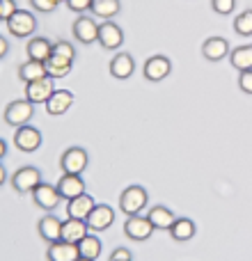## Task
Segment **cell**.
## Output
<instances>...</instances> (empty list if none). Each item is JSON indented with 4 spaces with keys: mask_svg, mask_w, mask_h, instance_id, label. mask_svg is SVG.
<instances>
[{
    "mask_svg": "<svg viewBox=\"0 0 252 261\" xmlns=\"http://www.w3.org/2000/svg\"><path fill=\"white\" fill-rule=\"evenodd\" d=\"M30 195H32V202H35L39 208H44L46 213L55 211V208L60 206V202H62V197H60V193H58V186L44 184V181H41Z\"/></svg>",
    "mask_w": 252,
    "mask_h": 261,
    "instance_id": "52a82bcc",
    "label": "cell"
},
{
    "mask_svg": "<svg viewBox=\"0 0 252 261\" xmlns=\"http://www.w3.org/2000/svg\"><path fill=\"white\" fill-rule=\"evenodd\" d=\"M30 5H32V9H37V12L51 14V12H55V9H58L60 0H30Z\"/></svg>",
    "mask_w": 252,
    "mask_h": 261,
    "instance_id": "1f68e13d",
    "label": "cell"
},
{
    "mask_svg": "<svg viewBox=\"0 0 252 261\" xmlns=\"http://www.w3.org/2000/svg\"><path fill=\"white\" fill-rule=\"evenodd\" d=\"M211 7L216 14H220V16H227V14L234 12L236 7V0H211Z\"/></svg>",
    "mask_w": 252,
    "mask_h": 261,
    "instance_id": "4dcf8cb0",
    "label": "cell"
},
{
    "mask_svg": "<svg viewBox=\"0 0 252 261\" xmlns=\"http://www.w3.org/2000/svg\"><path fill=\"white\" fill-rule=\"evenodd\" d=\"M41 130L30 126V124H26V126H18L16 133H14V144H16V149H21L23 153H32L37 151V149L41 147Z\"/></svg>",
    "mask_w": 252,
    "mask_h": 261,
    "instance_id": "9c48e42d",
    "label": "cell"
},
{
    "mask_svg": "<svg viewBox=\"0 0 252 261\" xmlns=\"http://www.w3.org/2000/svg\"><path fill=\"white\" fill-rule=\"evenodd\" d=\"M5 156H7V142H5V140L0 138V161H3Z\"/></svg>",
    "mask_w": 252,
    "mask_h": 261,
    "instance_id": "74e56055",
    "label": "cell"
},
{
    "mask_svg": "<svg viewBox=\"0 0 252 261\" xmlns=\"http://www.w3.org/2000/svg\"><path fill=\"white\" fill-rule=\"evenodd\" d=\"M35 117V103H30L28 99H18V101H12L7 103L5 108V122L9 126H26L30 124V119Z\"/></svg>",
    "mask_w": 252,
    "mask_h": 261,
    "instance_id": "5b68a950",
    "label": "cell"
},
{
    "mask_svg": "<svg viewBox=\"0 0 252 261\" xmlns=\"http://www.w3.org/2000/svg\"><path fill=\"white\" fill-rule=\"evenodd\" d=\"M90 165V156L83 147H69L60 156V170L62 174H83Z\"/></svg>",
    "mask_w": 252,
    "mask_h": 261,
    "instance_id": "3957f363",
    "label": "cell"
},
{
    "mask_svg": "<svg viewBox=\"0 0 252 261\" xmlns=\"http://www.w3.org/2000/svg\"><path fill=\"white\" fill-rule=\"evenodd\" d=\"M108 261H133V254H131V250H126V248H115L113 252H110Z\"/></svg>",
    "mask_w": 252,
    "mask_h": 261,
    "instance_id": "d590c367",
    "label": "cell"
},
{
    "mask_svg": "<svg viewBox=\"0 0 252 261\" xmlns=\"http://www.w3.org/2000/svg\"><path fill=\"white\" fill-rule=\"evenodd\" d=\"M46 259L48 261H78L81 252H78L76 243H67V241H55L46 250Z\"/></svg>",
    "mask_w": 252,
    "mask_h": 261,
    "instance_id": "2e32d148",
    "label": "cell"
},
{
    "mask_svg": "<svg viewBox=\"0 0 252 261\" xmlns=\"http://www.w3.org/2000/svg\"><path fill=\"white\" fill-rule=\"evenodd\" d=\"M16 0H0V21H9L16 14Z\"/></svg>",
    "mask_w": 252,
    "mask_h": 261,
    "instance_id": "d6a6232c",
    "label": "cell"
},
{
    "mask_svg": "<svg viewBox=\"0 0 252 261\" xmlns=\"http://www.w3.org/2000/svg\"><path fill=\"white\" fill-rule=\"evenodd\" d=\"M147 204H149V195L142 186H129V188H124L122 195H119V211H122L126 218L140 216V213L147 208Z\"/></svg>",
    "mask_w": 252,
    "mask_h": 261,
    "instance_id": "7a4b0ae2",
    "label": "cell"
},
{
    "mask_svg": "<svg viewBox=\"0 0 252 261\" xmlns=\"http://www.w3.org/2000/svg\"><path fill=\"white\" fill-rule=\"evenodd\" d=\"M170 71H172V62L167 55H152V58L144 62V69H142L144 78L152 83L165 81V78L170 76Z\"/></svg>",
    "mask_w": 252,
    "mask_h": 261,
    "instance_id": "8fae6325",
    "label": "cell"
},
{
    "mask_svg": "<svg viewBox=\"0 0 252 261\" xmlns=\"http://www.w3.org/2000/svg\"><path fill=\"white\" fill-rule=\"evenodd\" d=\"M55 92V85H53V78H41V81H35V83H26V99L30 103H44L51 99V94Z\"/></svg>",
    "mask_w": 252,
    "mask_h": 261,
    "instance_id": "4fadbf2b",
    "label": "cell"
},
{
    "mask_svg": "<svg viewBox=\"0 0 252 261\" xmlns=\"http://www.w3.org/2000/svg\"><path fill=\"white\" fill-rule=\"evenodd\" d=\"M96 41L106 50H117L124 44V30L115 21H104L99 23V39Z\"/></svg>",
    "mask_w": 252,
    "mask_h": 261,
    "instance_id": "7c38bea8",
    "label": "cell"
},
{
    "mask_svg": "<svg viewBox=\"0 0 252 261\" xmlns=\"http://www.w3.org/2000/svg\"><path fill=\"white\" fill-rule=\"evenodd\" d=\"M73 106V92L71 90H55L51 99L46 101V113L48 115H64Z\"/></svg>",
    "mask_w": 252,
    "mask_h": 261,
    "instance_id": "ffe728a7",
    "label": "cell"
},
{
    "mask_svg": "<svg viewBox=\"0 0 252 261\" xmlns=\"http://www.w3.org/2000/svg\"><path fill=\"white\" fill-rule=\"evenodd\" d=\"M37 229H39V236H41V239H44L48 245L62 239V220H60V218H55L53 213H46V216L39 220Z\"/></svg>",
    "mask_w": 252,
    "mask_h": 261,
    "instance_id": "d6986e66",
    "label": "cell"
},
{
    "mask_svg": "<svg viewBox=\"0 0 252 261\" xmlns=\"http://www.w3.org/2000/svg\"><path fill=\"white\" fill-rule=\"evenodd\" d=\"M73 60H76V48H73V44H69V41L60 39L53 44V53H51V58L46 60V73H48V78H64L71 73V67H73Z\"/></svg>",
    "mask_w": 252,
    "mask_h": 261,
    "instance_id": "6da1fadb",
    "label": "cell"
},
{
    "mask_svg": "<svg viewBox=\"0 0 252 261\" xmlns=\"http://www.w3.org/2000/svg\"><path fill=\"white\" fill-rule=\"evenodd\" d=\"M195 234H197V227H195V222L190 220V218H177V222L170 227V236L177 243H186V241H190Z\"/></svg>",
    "mask_w": 252,
    "mask_h": 261,
    "instance_id": "484cf974",
    "label": "cell"
},
{
    "mask_svg": "<svg viewBox=\"0 0 252 261\" xmlns=\"http://www.w3.org/2000/svg\"><path fill=\"white\" fill-rule=\"evenodd\" d=\"M90 227H87L85 220H73V218H67L62 222V239L60 241H67V243H81L83 239L87 236Z\"/></svg>",
    "mask_w": 252,
    "mask_h": 261,
    "instance_id": "603a6c76",
    "label": "cell"
},
{
    "mask_svg": "<svg viewBox=\"0 0 252 261\" xmlns=\"http://www.w3.org/2000/svg\"><path fill=\"white\" fill-rule=\"evenodd\" d=\"M202 55L209 62H220L222 58L230 55V41L225 37H209L202 44Z\"/></svg>",
    "mask_w": 252,
    "mask_h": 261,
    "instance_id": "ac0fdd59",
    "label": "cell"
},
{
    "mask_svg": "<svg viewBox=\"0 0 252 261\" xmlns=\"http://www.w3.org/2000/svg\"><path fill=\"white\" fill-rule=\"evenodd\" d=\"M234 30L241 37H252V9H245L234 18Z\"/></svg>",
    "mask_w": 252,
    "mask_h": 261,
    "instance_id": "f546056e",
    "label": "cell"
},
{
    "mask_svg": "<svg viewBox=\"0 0 252 261\" xmlns=\"http://www.w3.org/2000/svg\"><path fill=\"white\" fill-rule=\"evenodd\" d=\"M64 5L76 14H85V12H90L92 0H64Z\"/></svg>",
    "mask_w": 252,
    "mask_h": 261,
    "instance_id": "836d02e7",
    "label": "cell"
},
{
    "mask_svg": "<svg viewBox=\"0 0 252 261\" xmlns=\"http://www.w3.org/2000/svg\"><path fill=\"white\" fill-rule=\"evenodd\" d=\"M78 261H92V259H78Z\"/></svg>",
    "mask_w": 252,
    "mask_h": 261,
    "instance_id": "ab89813d",
    "label": "cell"
},
{
    "mask_svg": "<svg viewBox=\"0 0 252 261\" xmlns=\"http://www.w3.org/2000/svg\"><path fill=\"white\" fill-rule=\"evenodd\" d=\"M154 225L147 220V216H129L124 222V234L129 236L131 241H149L154 234Z\"/></svg>",
    "mask_w": 252,
    "mask_h": 261,
    "instance_id": "30bf717a",
    "label": "cell"
},
{
    "mask_svg": "<svg viewBox=\"0 0 252 261\" xmlns=\"http://www.w3.org/2000/svg\"><path fill=\"white\" fill-rule=\"evenodd\" d=\"M239 87H241V92H245V94H252V69L250 71H241Z\"/></svg>",
    "mask_w": 252,
    "mask_h": 261,
    "instance_id": "e575fe53",
    "label": "cell"
},
{
    "mask_svg": "<svg viewBox=\"0 0 252 261\" xmlns=\"http://www.w3.org/2000/svg\"><path fill=\"white\" fill-rule=\"evenodd\" d=\"M101 241L96 239V236H92V234H87L85 239L78 243V252H81V259H92V261H96L99 259V254H101Z\"/></svg>",
    "mask_w": 252,
    "mask_h": 261,
    "instance_id": "f1b7e54d",
    "label": "cell"
},
{
    "mask_svg": "<svg viewBox=\"0 0 252 261\" xmlns=\"http://www.w3.org/2000/svg\"><path fill=\"white\" fill-rule=\"evenodd\" d=\"M41 184V170L35 165H23L12 174V188L21 195H28Z\"/></svg>",
    "mask_w": 252,
    "mask_h": 261,
    "instance_id": "277c9868",
    "label": "cell"
},
{
    "mask_svg": "<svg viewBox=\"0 0 252 261\" xmlns=\"http://www.w3.org/2000/svg\"><path fill=\"white\" fill-rule=\"evenodd\" d=\"M90 12L94 18L113 21V18L122 12V3H119V0H92Z\"/></svg>",
    "mask_w": 252,
    "mask_h": 261,
    "instance_id": "d4e9b609",
    "label": "cell"
},
{
    "mask_svg": "<svg viewBox=\"0 0 252 261\" xmlns=\"http://www.w3.org/2000/svg\"><path fill=\"white\" fill-rule=\"evenodd\" d=\"M46 76H48V73H46V64L37 62V60H28V62H23L21 67H18V78H21L23 83H35Z\"/></svg>",
    "mask_w": 252,
    "mask_h": 261,
    "instance_id": "4316f807",
    "label": "cell"
},
{
    "mask_svg": "<svg viewBox=\"0 0 252 261\" xmlns=\"http://www.w3.org/2000/svg\"><path fill=\"white\" fill-rule=\"evenodd\" d=\"M147 220L154 225V229H163V231H170V227L177 222V216L170 211L167 206L163 204H156V206L149 208L147 213Z\"/></svg>",
    "mask_w": 252,
    "mask_h": 261,
    "instance_id": "7402d4cb",
    "label": "cell"
},
{
    "mask_svg": "<svg viewBox=\"0 0 252 261\" xmlns=\"http://www.w3.org/2000/svg\"><path fill=\"white\" fill-rule=\"evenodd\" d=\"M7 50H9V44H7V39L5 37H0V60L7 55Z\"/></svg>",
    "mask_w": 252,
    "mask_h": 261,
    "instance_id": "8d00e7d4",
    "label": "cell"
},
{
    "mask_svg": "<svg viewBox=\"0 0 252 261\" xmlns=\"http://www.w3.org/2000/svg\"><path fill=\"white\" fill-rule=\"evenodd\" d=\"M26 53L30 60H37V62H46L53 53V41H48L46 37H32L26 46Z\"/></svg>",
    "mask_w": 252,
    "mask_h": 261,
    "instance_id": "cb8c5ba5",
    "label": "cell"
},
{
    "mask_svg": "<svg viewBox=\"0 0 252 261\" xmlns=\"http://www.w3.org/2000/svg\"><path fill=\"white\" fill-rule=\"evenodd\" d=\"M230 62L236 71H250L252 69V46H236L230 53Z\"/></svg>",
    "mask_w": 252,
    "mask_h": 261,
    "instance_id": "83f0119b",
    "label": "cell"
},
{
    "mask_svg": "<svg viewBox=\"0 0 252 261\" xmlns=\"http://www.w3.org/2000/svg\"><path fill=\"white\" fill-rule=\"evenodd\" d=\"M5 181H7V170H5V167L0 165V186H3Z\"/></svg>",
    "mask_w": 252,
    "mask_h": 261,
    "instance_id": "f35d334b",
    "label": "cell"
},
{
    "mask_svg": "<svg viewBox=\"0 0 252 261\" xmlns=\"http://www.w3.org/2000/svg\"><path fill=\"white\" fill-rule=\"evenodd\" d=\"M7 30L12 37H18V39H26L32 32L37 30V18L35 14H30L28 9H16L12 18L7 21Z\"/></svg>",
    "mask_w": 252,
    "mask_h": 261,
    "instance_id": "8992f818",
    "label": "cell"
},
{
    "mask_svg": "<svg viewBox=\"0 0 252 261\" xmlns=\"http://www.w3.org/2000/svg\"><path fill=\"white\" fill-rule=\"evenodd\" d=\"M60 3H64V0H60Z\"/></svg>",
    "mask_w": 252,
    "mask_h": 261,
    "instance_id": "60d3db41",
    "label": "cell"
},
{
    "mask_svg": "<svg viewBox=\"0 0 252 261\" xmlns=\"http://www.w3.org/2000/svg\"><path fill=\"white\" fill-rule=\"evenodd\" d=\"M96 206L94 197L92 195H81V197H73L67 202V218H73V220H87V216L92 213V208Z\"/></svg>",
    "mask_w": 252,
    "mask_h": 261,
    "instance_id": "e0dca14e",
    "label": "cell"
},
{
    "mask_svg": "<svg viewBox=\"0 0 252 261\" xmlns=\"http://www.w3.org/2000/svg\"><path fill=\"white\" fill-rule=\"evenodd\" d=\"M85 222L92 231H106L115 222V211L108 206V204H96Z\"/></svg>",
    "mask_w": 252,
    "mask_h": 261,
    "instance_id": "9a60e30c",
    "label": "cell"
},
{
    "mask_svg": "<svg viewBox=\"0 0 252 261\" xmlns=\"http://www.w3.org/2000/svg\"><path fill=\"white\" fill-rule=\"evenodd\" d=\"M135 71V62L131 53H117L113 60H110V76L117 78V81H126L131 78Z\"/></svg>",
    "mask_w": 252,
    "mask_h": 261,
    "instance_id": "44dd1931",
    "label": "cell"
},
{
    "mask_svg": "<svg viewBox=\"0 0 252 261\" xmlns=\"http://www.w3.org/2000/svg\"><path fill=\"white\" fill-rule=\"evenodd\" d=\"M73 37L85 46L94 44V41L99 39V23H96V18L87 16V14H81V16L73 21Z\"/></svg>",
    "mask_w": 252,
    "mask_h": 261,
    "instance_id": "ba28073f",
    "label": "cell"
},
{
    "mask_svg": "<svg viewBox=\"0 0 252 261\" xmlns=\"http://www.w3.org/2000/svg\"><path fill=\"white\" fill-rule=\"evenodd\" d=\"M58 193L62 199H73V197H81V195H85V181H83L81 174H62L60 176L58 184Z\"/></svg>",
    "mask_w": 252,
    "mask_h": 261,
    "instance_id": "5bb4252c",
    "label": "cell"
}]
</instances>
